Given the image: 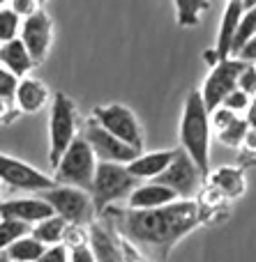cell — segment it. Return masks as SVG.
Listing matches in <instances>:
<instances>
[{
  "mask_svg": "<svg viewBox=\"0 0 256 262\" xmlns=\"http://www.w3.org/2000/svg\"><path fill=\"white\" fill-rule=\"evenodd\" d=\"M106 226H111L120 237L132 242L150 258L164 262L171 251L201 223H206L203 212L194 198L175 200L160 209H129L109 207L102 214Z\"/></svg>",
  "mask_w": 256,
  "mask_h": 262,
  "instance_id": "obj_1",
  "label": "cell"
},
{
  "mask_svg": "<svg viewBox=\"0 0 256 262\" xmlns=\"http://www.w3.org/2000/svg\"><path fill=\"white\" fill-rule=\"evenodd\" d=\"M178 140H180V149L196 163L203 175H208L210 172L212 127H210V111L206 108L199 90H192L187 95V99H185Z\"/></svg>",
  "mask_w": 256,
  "mask_h": 262,
  "instance_id": "obj_2",
  "label": "cell"
},
{
  "mask_svg": "<svg viewBox=\"0 0 256 262\" xmlns=\"http://www.w3.org/2000/svg\"><path fill=\"white\" fill-rule=\"evenodd\" d=\"M139 186V180L129 175L125 163H109V161H97L95 177H92L90 186V198L95 214L102 216L109 207H113L120 200H127L132 191Z\"/></svg>",
  "mask_w": 256,
  "mask_h": 262,
  "instance_id": "obj_3",
  "label": "cell"
},
{
  "mask_svg": "<svg viewBox=\"0 0 256 262\" xmlns=\"http://www.w3.org/2000/svg\"><path fill=\"white\" fill-rule=\"evenodd\" d=\"M49 106V163L51 168H55L63 152L78 136L81 118H78L76 101L65 92H55Z\"/></svg>",
  "mask_w": 256,
  "mask_h": 262,
  "instance_id": "obj_4",
  "label": "cell"
},
{
  "mask_svg": "<svg viewBox=\"0 0 256 262\" xmlns=\"http://www.w3.org/2000/svg\"><path fill=\"white\" fill-rule=\"evenodd\" d=\"M95 168H97V157L92 154L86 138L78 134L74 138V143L63 152V157L58 159V163H55L53 180H55V184L76 186V189L90 191Z\"/></svg>",
  "mask_w": 256,
  "mask_h": 262,
  "instance_id": "obj_5",
  "label": "cell"
},
{
  "mask_svg": "<svg viewBox=\"0 0 256 262\" xmlns=\"http://www.w3.org/2000/svg\"><path fill=\"white\" fill-rule=\"evenodd\" d=\"M90 118L104 131H109L111 136L123 140L125 145H129L136 152H143V147H146L143 127L132 108H127L125 104H102L92 108Z\"/></svg>",
  "mask_w": 256,
  "mask_h": 262,
  "instance_id": "obj_6",
  "label": "cell"
},
{
  "mask_svg": "<svg viewBox=\"0 0 256 262\" xmlns=\"http://www.w3.org/2000/svg\"><path fill=\"white\" fill-rule=\"evenodd\" d=\"M40 195L51 205L53 214H58L60 219H65L67 223H74V226H90L92 219L97 216L90 193L83 189H76V186L55 184L53 189L44 191Z\"/></svg>",
  "mask_w": 256,
  "mask_h": 262,
  "instance_id": "obj_7",
  "label": "cell"
},
{
  "mask_svg": "<svg viewBox=\"0 0 256 262\" xmlns=\"http://www.w3.org/2000/svg\"><path fill=\"white\" fill-rule=\"evenodd\" d=\"M7 186L12 191H26V193H44L53 189L55 180L40 168L30 166L23 159L0 152V186Z\"/></svg>",
  "mask_w": 256,
  "mask_h": 262,
  "instance_id": "obj_8",
  "label": "cell"
},
{
  "mask_svg": "<svg viewBox=\"0 0 256 262\" xmlns=\"http://www.w3.org/2000/svg\"><path fill=\"white\" fill-rule=\"evenodd\" d=\"M245 64L247 62H243L238 58H226V60H220L217 64H212L210 74L206 76L203 85L199 88L201 99L208 111L220 108L222 101L238 88V76L245 69Z\"/></svg>",
  "mask_w": 256,
  "mask_h": 262,
  "instance_id": "obj_9",
  "label": "cell"
},
{
  "mask_svg": "<svg viewBox=\"0 0 256 262\" xmlns=\"http://www.w3.org/2000/svg\"><path fill=\"white\" fill-rule=\"evenodd\" d=\"M203 180H206V175H203L196 163L180 149L173 161L169 163V168L152 182L164 184L166 189L173 191L180 200H189V198H196V193L203 186Z\"/></svg>",
  "mask_w": 256,
  "mask_h": 262,
  "instance_id": "obj_10",
  "label": "cell"
},
{
  "mask_svg": "<svg viewBox=\"0 0 256 262\" xmlns=\"http://www.w3.org/2000/svg\"><path fill=\"white\" fill-rule=\"evenodd\" d=\"M53 32H55L53 18H51V14L44 7L21 21L18 39L23 41V46L28 49V53H30L35 64H42L49 58L51 44H53Z\"/></svg>",
  "mask_w": 256,
  "mask_h": 262,
  "instance_id": "obj_11",
  "label": "cell"
},
{
  "mask_svg": "<svg viewBox=\"0 0 256 262\" xmlns=\"http://www.w3.org/2000/svg\"><path fill=\"white\" fill-rule=\"evenodd\" d=\"M81 136L86 138V143L90 145V149L97 157V161L125 163V166H127V163L139 154L136 149H132L129 145H125L123 140H118L115 136H111L109 131H104L92 118H88L86 122H83Z\"/></svg>",
  "mask_w": 256,
  "mask_h": 262,
  "instance_id": "obj_12",
  "label": "cell"
},
{
  "mask_svg": "<svg viewBox=\"0 0 256 262\" xmlns=\"http://www.w3.org/2000/svg\"><path fill=\"white\" fill-rule=\"evenodd\" d=\"M53 216V209L42 195H28V198H7L0 200V219H9V221H18L26 226H35V223L44 221V219Z\"/></svg>",
  "mask_w": 256,
  "mask_h": 262,
  "instance_id": "obj_13",
  "label": "cell"
},
{
  "mask_svg": "<svg viewBox=\"0 0 256 262\" xmlns=\"http://www.w3.org/2000/svg\"><path fill=\"white\" fill-rule=\"evenodd\" d=\"M178 149H152V152H139L132 161L127 163V170L134 180L139 182H152L169 168V163L175 159Z\"/></svg>",
  "mask_w": 256,
  "mask_h": 262,
  "instance_id": "obj_14",
  "label": "cell"
},
{
  "mask_svg": "<svg viewBox=\"0 0 256 262\" xmlns=\"http://www.w3.org/2000/svg\"><path fill=\"white\" fill-rule=\"evenodd\" d=\"M46 104H51V90L46 88L44 81L40 78H18L16 95H14V106L21 115H32L40 113L42 108H46Z\"/></svg>",
  "mask_w": 256,
  "mask_h": 262,
  "instance_id": "obj_15",
  "label": "cell"
},
{
  "mask_svg": "<svg viewBox=\"0 0 256 262\" xmlns=\"http://www.w3.org/2000/svg\"><path fill=\"white\" fill-rule=\"evenodd\" d=\"M88 246H90L92 255L97 262H125L123 249H120V239L113 232V228L106 226L104 221H97L88 226Z\"/></svg>",
  "mask_w": 256,
  "mask_h": 262,
  "instance_id": "obj_16",
  "label": "cell"
},
{
  "mask_svg": "<svg viewBox=\"0 0 256 262\" xmlns=\"http://www.w3.org/2000/svg\"><path fill=\"white\" fill-rule=\"evenodd\" d=\"M208 186L222 193L226 200H235L243 198L247 191V177H245V168L243 166H222L217 170L208 172Z\"/></svg>",
  "mask_w": 256,
  "mask_h": 262,
  "instance_id": "obj_17",
  "label": "cell"
},
{
  "mask_svg": "<svg viewBox=\"0 0 256 262\" xmlns=\"http://www.w3.org/2000/svg\"><path fill=\"white\" fill-rule=\"evenodd\" d=\"M180 200L171 189H166L160 182H139V186L127 198L129 209H160L166 205Z\"/></svg>",
  "mask_w": 256,
  "mask_h": 262,
  "instance_id": "obj_18",
  "label": "cell"
},
{
  "mask_svg": "<svg viewBox=\"0 0 256 262\" xmlns=\"http://www.w3.org/2000/svg\"><path fill=\"white\" fill-rule=\"evenodd\" d=\"M243 12L245 7L240 3L224 5V12H222V18H220V30H217V41L212 46L217 60L231 58V46H233V37H235V30H238L240 18H243Z\"/></svg>",
  "mask_w": 256,
  "mask_h": 262,
  "instance_id": "obj_19",
  "label": "cell"
},
{
  "mask_svg": "<svg viewBox=\"0 0 256 262\" xmlns=\"http://www.w3.org/2000/svg\"><path fill=\"white\" fill-rule=\"evenodd\" d=\"M0 67L12 72L16 78H26L28 74L32 72V67H37V64L32 62V58H30V53H28V49L23 46V41L16 37V39H12V41L0 44Z\"/></svg>",
  "mask_w": 256,
  "mask_h": 262,
  "instance_id": "obj_20",
  "label": "cell"
},
{
  "mask_svg": "<svg viewBox=\"0 0 256 262\" xmlns=\"http://www.w3.org/2000/svg\"><path fill=\"white\" fill-rule=\"evenodd\" d=\"M65 230H67V221H65V219H60L58 214H53V216H49V219H44V221L35 223V226L30 228V235L35 237L40 244L55 246V244H63Z\"/></svg>",
  "mask_w": 256,
  "mask_h": 262,
  "instance_id": "obj_21",
  "label": "cell"
},
{
  "mask_svg": "<svg viewBox=\"0 0 256 262\" xmlns=\"http://www.w3.org/2000/svg\"><path fill=\"white\" fill-rule=\"evenodd\" d=\"M175 23L180 28H196L203 14L210 9V0H173Z\"/></svg>",
  "mask_w": 256,
  "mask_h": 262,
  "instance_id": "obj_22",
  "label": "cell"
},
{
  "mask_svg": "<svg viewBox=\"0 0 256 262\" xmlns=\"http://www.w3.org/2000/svg\"><path fill=\"white\" fill-rule=\"evenodd\" d=\"M44 251H46V246L40 244V242L28 232V235L18 237V239L9 246V249L5 251V255H7L9 262H35Z\"/></svg>",
  "mask_w": 256,
  "mask_h": 262,
  "instance_id": "obj_23",
  "label": "cell"
},
{
  "mask_svg": "<svg viewBox=\"0 0 256 262\" xmlns=\"http://www.w3.org/2000/svg\"><path fill=\"white\" fill-rule=\"evenodd\" d=\"M247 122H245V118L243 115H235L231 122H226L224 127H220V129H215L212 134L220 138V143L222 145H226V147H240L243 145V138H245V134H247Z\"/></svg>",
  "mask_w": 256,
  "mask_h": 262,
  "instance_id": "obj_24",
  "label": "cell"
},
{
  "mask_svg": "<svg viewBox=\"0 0 256 262\" xmlns=\"http://www.w3.org/2000/svg\"><path fill=\"white\" fill-rule=\"evenodd\" d=\"M254 35H256V7L243 12V18H240L238 30H235V37H233V46H231V58H235L238 51L243 49Z\"/></svg>",
  "mask_w": 256,
  "mask_h": 262,
  "instance_id": "obj_25",
  "label": "cell"
},
{
  "mask_svg": "<svg viewBox=\"0 0 256 262\" xmlns=\"http://www.w3.org/2000/svg\"><path fill=\"white\" fill-rule=\"evenodd\" d=\"M28 232H30V226H26V223L0 219V253H5L18 237L28 235Z\"/></svg>",
  "mask_w": 256,
  "mask_h": 262,
  "instance_id": "obj_26",
  "label": "cell"
},
{
  "mask_svg": "<svg viewBox=\"0 0 256 262\" xmlns=\"http://www.w3.org/2000/svg\"><path fill=\"white\" fill-rule=\"evenodd\" d=\"M21 21L23 18L16 12H12L9 7H0V44L16 39L21 32Z\"/></svg>",
  "mask_w": 256,
  "mask_h": 262,
  "instance_id": "obj_27",
  "label": "cell"
},
{
  "mask_svg": "<svg viewBox=\"0 0 256 262\" xmlns=\"http://www.w3.org/2000/svg\"><path fill=\"white\" fill-rule=\"evenodd\" d=\"M88 226H74V223H67V230H65V237H63V246L67 251L72 249H78V246H88Z\"/></svg>",
  "mask_w": 256,
  "mask_h": 262,
  "instance_id": "obj_28",
  "label": "cell"
},
{
  "mask_svg": "<svg viewBox=\"0 0 256 262\" xmlns=\"http://www.w3.org/2000/svg\"><path fill=\"white\" fill-rule=\"evenodd\" d=\"M18 78L5 67H0V101L3 104H14V95H16Z\"/></svg>",
  "mask_w": 256,
  "mask_h": 262,
  "instance_id": "obj_29",
  "label": "cell"
},
{
  "mask_svg": "<svg viewBox=\"0 0 256 262\" xmlns=\"http://www.w3.org/2000/svg\"><path fill=\"white\" fill-rule=\"evenodd\" d=\"M249 101H252V97H247L243 90H238V88H235V90L231 92L224 101H222V106H224V108H229L231 113H235V115H243L245 111H247Z\"/></svg>",
  "mask_w": 256,
  "mask_h": 262,
  "instance_id": "obj_30",
  "label": "cell"
},
{
  "mask_svg": "<svg viewBox=\"0 0 256 262\" xmlns=\"http://www.w3.org/2000/svg\"><path fill=\"white\" fill-rule=\"evenodd\" d=\"M238 90H243L247 97H256V64H245V69L238 76Z\"/></svg>",
  "mask_w": 256,
  "mask_h": 262,
  "instance_id": "obj_31",
  "label": "cell"
},
{
  "mask_svg": "<svg viewBox=\"0 0 256 262\" xmlns=\"http://www.w3.org/2000/svg\"><path fill=\"white\" fill-rule=\"evenodd\" d=\"M115 235H118V232H115ZM118 239H120V249H123V260L125 262H150V258H148L139 246H134L132 242H127L120 235H118Z\"/></svg>",
  "mask_w": 256,
  "mask_h": 262,
  "instance_id": "obj_32",
  "label": "cell"
},
{
  "mask_svg": "<svg viewBox=\"0 0 256 262\" xmlns=\"http://www.w3.org/2000/svg\"><path fill=\"white\" fill-rule=\"evenodd\" d=\"M7 7L12 9V12H16L21 18H28V16H32L35 12H40L42 5L37 3V0H9Z\"/></svg>",
  "mask_w": 256,
  "mask_h": 262,
  "instance_id": "obj_33",
  "label": "cell"
},
{
  "mask_svg": "<svg viewBox=\"0 0 256 262\" xmlns=\"http://www.w3.org/2000/svg\"><path fill=\"white\" fill-rule=\"evenodd\" d=\"M35 262H69V251L65 249L63 244L46 246V251Z\"/></svg>",
  "mask_w": 256,
  "mask_h": 262,
  "instance_id": "obj_34",
  "label": "cell"
},
{
  "mask_svg": "<svg viewBox=\"0 0 256 262\" xmlns=\"http://www.w3.org/2000/svg\"><path fill=\"white\" fill-rule=\"evenodd\" d=\"M235 58L243 60V62H252V64H256V35L247 41V44L243 46V49L238 51V55H235Z\"/></svg>",
  "mask_w": 256,
  "mask_h": 262,
  "instance_id": "obj_35",
  "label": "cell"
},
{
  "mask_svg": "<svg viewBox=\"0 0 256 262\" xmlns=\"http://www.w3.org/2000/svg\"><path fill=\"white\" fill-rule=\"evenodd\" d=\"M69 262H97L92 255L90 246H78V249L69 251Z\"/></svg>",
  "mask_w": 256,
  "mask_h": 262,
  "instance_id": "obj_36",
  "label": "cell"
},
{
  "mask_svg": "<svg viewBox=\"0 0 256 262\" xmlns=\"http://www.w3.org/2000/svg\"><path fill=\"white\" fill-rule=\"evenodd\" d=\"M243 152H245V157L247 159H254L256 157V131L254 129H247V134H245V138H243Z\"/></svg>",
  "mask_w": 256,
  "mask_h": 262,
  "instance_id": "obj_37",
  "label": "cell"
},
{
  "mask_svg": "<svg viewBox=\"0 0 256 262\" xmlns=\"http://www.w3.org/2000/svg\"><path fill=\"white\" fill-rule=\"evenodd\" d=\"M18 115L21 113L16 111L14 104H3V101H0V124H12Z\"/></svg>",
  "mask_w": 256,
  "mask_h": 262,
  "instance_id": "obj_38",
  "label": "cell"
},
{
  "mask_svg": "<svg viewBox=\"0 0 256 262\" xmlns=\"http://www.w3.org/2000/svg\"><path fill=\"white\" fill-rule=\"evenodd\" d=\"M245 122H247L249 129L256 131V97H252V101H249L247 111H245Z\"/></svg>",
  "mask_w": 256,
  "mask_h": 262,
  "instance_id": "obj_39",
  "label": "cell"
},
{
  "mask_svg": "<svg viewBox=\"0 0 256 262\" xmlns=\"http://www.w3.org/2000/svg\"><path fill=\"white\" fill-rule=\"evenodd\" d=\"M243 168H256V157L254 159H247V161L243 163Z\"/></svg>",
  "mask_w": 256,
  "mask_h": 262,
  "instance_id": "obj_40",
  "label": "cell"
},
{
  "mask_svg": "<svg viewBox=\"0 0 256 262\" xmlns=\"http://www.w3.org/2000/svg\"><path fill=\"white\" fill-rule=\"evenodd\" d=\"M0 262H9V260H7V255H5V253H0Z\"/></svg>",
  "mask_w": 256,
  "mask_h": 262,
  "instance_id": "obj_41",
  "label": "cell"
},
{
  "mask_svg": "<svg viewBox=\"0 0 256 262\" xmlns=\"http://www.w3.org/2000/svg\"><path fill=\"white\" fill-rule=\"evenodd\" d=\"M9 5V0H0V7H7Z\"/></svg>",
  "mask_w": 256,
  "mask_h": 262,
  "instance_id": "obj_42",
  "label": "cell"
},
{
  "mask_svg": "<svg viewBox=\"0 0 256 262\" xmlns=\"http://www.w3.org/2000/svg\"><path fill=\"white\" fill-rule=\"evenodd\" d=\"M226 3H240V5H243V0H226Z\"/></svg>",
  "mask_w": 256,
  "mask_h": 262,
  "instance_id": "obj_43",
  "label": "cell"
},
{
  "mask_svg": "<svg viewBox=\"0 0 256 262\" xmlns=\"http://www.w3.org/2000/svg\"><path fill=\"white\" fill-rule=\"evenodd\" d=\"M37 3H40V5H46V3H49V0H37Z\"/></svg>",
  "mask_w": 256,
  "mask_h": 262,
  "instance_id": "obj_44",
  "label": "cell"
},
{
  "mask_svg": "<svg viewBox=\"0 0 256 262\" xmlns=\"http://www.w3.org/2000/svg\"><path fill=\"white\" fill-rule=\"evenodd\" d=\"M0 193H3V189H0ZM0 200H3V198H0Z\"/></svg>",
  "mask_w": 256,
  "mask_h": 262,
  "instance_id": "obj_45",
  "label": "cell"
}]
</instances>
